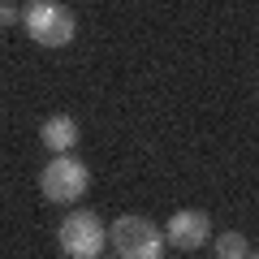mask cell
Here are the masks:
<instances>
[{"label": "cell", "instance_id": "cell-1", "mask_svg": "<svg viewBox=\"0 0 259 259\" xmlns=\"http://www.w3.org/2000/svg\"><path fill=\"white\" fill-rule=\"evenodd\" d=\"M26 30L44 48H65L74 39V13L56 0H30L26 5Z\"/></svg>", "mask_w": 259, "mask_h": 259}, {"label": "cell", "instance_id": "cell-2", "mask_svg": "<svg viewBox=\"0 0 259 259\" xmlns=\"http://www.w3.org/2000/svg\"><path fill=\"white\" fill-rule=\"evenodd\" d=\"M112 246L125 259H160L164 255V238H160V229L147 216H121L112 225Z\"/></svg>", "mask_w": 259, "mask_h": 259}, {"label": "cell", "instance_id": "cell-3", "mask_svg": "<svg viewBox=\"0 0 259 259\" xmlns=\"http://www.w3.org/2000/svg\"><path fill=\"white\" fill-rule=\"evenodd\" d=\"M39 186H44V194L52 199V203H74L78 194L91 186V173H87L82 160H74V156H65V151H61V156L44 168Z\"/></svg>", "mask_w": 259, "mask_h": 259}, {"label": "cell", "instance_id": "cell-4", "mask_svg": "<svg viewBox=\"0 0 259 259\" xmlns=\"http://www.w3.org/2000/svg\"><path fill=\"white\" fill-rule=\"evenodd\" d=\"M61 250L74 259H95L104 250V225L91 212H74L61 225Z\"/></svg>", "mask_w": 259, "mask_h": 259}, {"label": "cell", "instance_id": "cell-5", "mask_svg": "<svg viewBox=\"0 0 259 259\" xmlns=\"http://www.w3.org/2000/svg\"><path fill=\"white\" fill-rule=\"evenodd\" d=\"M207 233H212V221H207V212H194V207H186V212H177L173 221H168V242L182 246V250L203 246Z\"/></svg>", "mask_w": 259, "mask_h": 259}, {"label": "cell", "instance_id": "cell-6", "mask_svg": "<svg viewBox=\"0 0 259 259\" xmlns=\"http://www.w3.org/2000/svg\"><path fill=\"white\" fill-rule=\"evenodd\" d=\"M39 139H44V147H52V151H69L78 143V121L74 117H52V121H44Z\"/></svg>", "mask_w": 259, "mask_h": 259}, {"label": "cell", "instance_id": "cell-7", "mask_svg": "<svg viewBox=\"0 0 259 259\" xmlns=\"http://www.w3.org/2000/svg\"><path fill=\"white\" fill-rule=\"evenodd\" d=\"M216 255L221 259H242V255H255V250H250V242L242 233H225V238H216Z\"/></svg>", "mask_w": 259, "mask_h": 259}, {"label": "cell", "instance_id": "cell-8", "mask_svg": "<svg viewBox=\"0 0 259 259\" xmlns=\"http://www.w3.org/2000/svg\"><path fill=\"white\" fill-rule=\"evenodd\" d=\"M13 18H18V5L13 0H0V26H9Z\"/></svg>", "mask_w": 259, "mask_h": 259}]
</instances>
